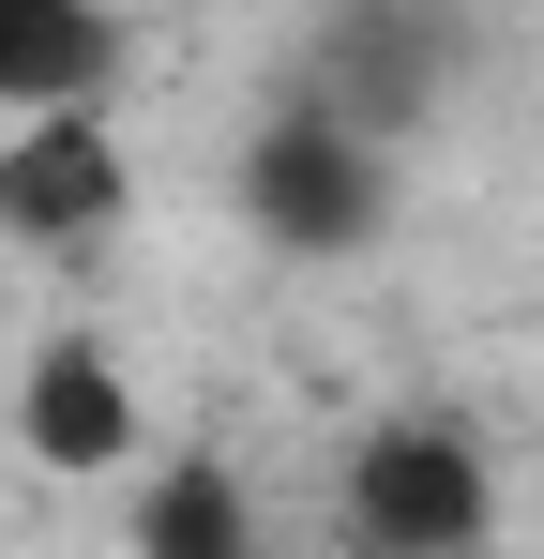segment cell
<instances>
[{
	"instance_id": "obj_1",
	"label": "cell",
	"mask_w": 544,
	"mask_h": 559,
	"mask_svg": "<svg viewBox=\"0 0 544 559\" xmlns=\"http://www.w3.org/2000/svg\"><path fill=\"white\" fill-rule=\"evenodd\" d=\"M243 212H258V242H287V258H348V242H378V212H393V136L348 121V106H318V92H287L258 121V152H243Z\"/></svg>"
},
{
	"instance_id": "obj_2",
	"label": "cell",
	"mask_w": 544,
	"mask_h": 559,
	"mask_svg": "<svg viewBox=\"0 0 544 559\" xmlns=\"http://www.w3.org/2000/svg\"><path fill=\"white\" fill-rule=\"evenodd\" d=\"M484 454L453 439V424H378L348 454V545H378V559H469L484 545Z\"/></svg>"
},
{
	"instance_id": "obj_3",
	"label": "cell",
	"mask_w": 544,
	"mask_h": 559,
	"mask_svg": "<svg viewBox=\"0 0 544 559\" xmlns=\"http://www.w3.org/2000/svg\"><path fill=\"white\" fill-rule=\"evenodd\" d=\"M121 227V136L106 106H46L0 136V242H106Z\"/></svg>"
},
{
	"instance_id": "obj_4",
	"label": "cell",
	"mask_w": 544,
	"mask_h": 559,
	"mask_svg": "<svg viewBox=\"0 0 544 559\" xmlns=\"http://www.w3.org/2000/svg\"><path fill=\"white\" fill-rule=\"evenodd\" d=\"M106 76H121V15L106 0H0V121L106 106Z\"/></svg>"
},
{
	"instance_id": "obj_5",
	"label": "cell",
	"mask_w": 544,
	"mask_h": 559,
	"mask_svg": "<svg viewBox=\"0 0 544 559\" xmlns=\"http://www.w3.org/2000/svg\"><path fill=\"white\" fill-rule=\"evenodd\" d=\"M15 424H31V454H46V468H121V454H137V393H121V364H106L91 333H46Z\"/></svg>"
},
{
	"instance_id": "obj_6",
	"label": "cell",
	"mask_w": 544,
	"mask_h": 559,
	"mask_svg": "<svg viewBox=\"0 0 544 559\" xmlns=\"http://www.w3.org/2000/svg\"><path fill=\"white\" fill-rule=\"evenodd\" d=\"M243 545H258V514H243L227 454H167V468H152V499H137V559H243Z\"/></svg>"
},
{
	"instance_id": "obj_7",
	"label": "cell",
	"mask_w": 544,
	"mask_h": 559,
	"mask_svg": "<svg viewBox=\"0 0 544 559\" xmlns=\"http://www.w3.org/2000/svg\"><path fill=\"white\" fill-rule=\"evenodd\" d=\"M348 559H378V545H348Z\"/></svg>"
}]
</instances>
